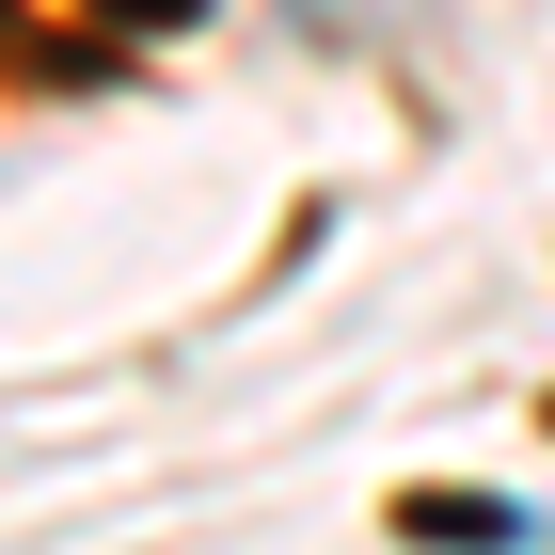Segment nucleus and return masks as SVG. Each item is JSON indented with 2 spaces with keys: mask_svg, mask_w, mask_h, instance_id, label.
I'll return each instance as SVG.
<instances>
[{
  "mask_svg": "<svg viewBox=\"0 0 555 555\" xmlns=\"http://www.w3.org/2000/svg\"><path fill=\"white\" fill-rule=\"evenodd\" d=\"M112 16H207V0H112Z\"/></svg>",
  "mask_w": 555,
  "mask_h": 555,
  "instance_id": "obj_2",
  "label": "nucleus"
},
{
  "mask_svg": "<svg viewBox=\"0 0 555 555\" xmlns=\"http://www.w3.org/2000/svg\"><path fill=\"white\" fill-rule=\"evenodd\" d=\"M413 540H540V508H524V492H413Z\"/></svg>",
  "mask_w": 555,
  "mask_h": 555,
  "instance_id": "obj_1",
  "label": "nucleus"
}]
</instances>
